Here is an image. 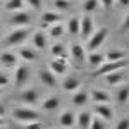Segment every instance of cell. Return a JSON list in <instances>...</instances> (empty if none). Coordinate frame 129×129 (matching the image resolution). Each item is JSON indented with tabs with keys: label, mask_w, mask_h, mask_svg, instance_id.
Here are the masks:
<instances>
[{
	"label": "cell",
	"mask_w": 129,
	"mask_h": 129,
	"mask_svg": "<svg viewBox=\"0 0 129 129\" xmlns=\"http://www.w3.org/2000/svg\"><path fill=\"white\" fill-rule=\"evenodd\" d=\"M127 64H129V60H127V59H124V60H115V62L105 60V62L100 66L98 69L93 71V76H95V78H103L105 74H110V72H115V71L124 69Z\"/></svg>",
	"instance_id": "cell-1"
},
{
	"label": "cell",
	"mask_w": 129,
	"mask_h": 129,
	"mask_svg": "<svg viewBox=\"0 0 129 129\" xmlns=\"http://www.w3.org/2000/svg\"><path fill=\"white\" fill-rule=\"evenodd\" d=\"M12 117L19 122H35V120H40V114L36 110H33L31 107H17V109L12 110Z\"/></svg>",
	"instance_id": "cell-2"
},
{
	"label": "cell",
	"mask_w": 129,
	"mask_h": 129,
	"mask_svg": "<svg viewBox=\"0 0 129 129\" xmlns=\"http://www.w3.org/2000/svg\"><path fill=\"white\" fill-rule=\"evenodd\" d=\"M109 36V29L107 28H98L96 31H93V35L88 38V43H86V50L88 52H96L100 45H103V41L107 40Z\"/></svg>",
	"instance_id": "cell-3"
},
{
	"label": "cell",
	"mask_w": 129,
	"mask_h": 129,
	"mask_svg": "<svg viewBox=\"0 0 129 129\" xmlns=\"http://www.w3.org/2000/svg\"><path fill=\"white\" fill-rule=\"evenodd\" d=\"M31 29L29 28H17L10 33L9 36L5 38V47H14V45H21L22 41L28 40Z\"/></svg>",
	"instance_id": "cell-4"
},
{
	"label": "cell",
	"mask_w": 129,
	"mask_h": 129,
	"mask_svg": "<svg viewBox=\"0 0 129 129\" xmlns=\"http://www.w3.org/2000/svg\"><path fill=\"white\" fill-rule=\"evenodd\" d=\"M48 69L55 74V76H64L66 71H67V59H62V57H53L48 64Z\"/></svg>",
	"instance_id": "cell-5"
},
{
	"label": "cell",
	"mask_w": 129,
	"mask_h": 129,
	"mask_svg": "<svg viewBox=\"0 0 129 129\" xmlns=\"http://www.w3.org/2000/svg\"><path fill=\"white\" fill-rule=\"evenodd\" d=\"M86 50H84V47L81 45V43H74L72 47H71V57H72V60L76 62V66H83L84 64V60H86Z\"/></svg>",
	"instance_id": "cell-6"
},
{
	"label": "cell",
	"mask_w": 129,
	"mask_h": 129,
	"mask_svg": "<svg viewBox=\"0 0 129 129\" xmlns=\"http://www.w3.org/2000/svg\"><path fill=\"white\" fill-rule=\"evenodd\" d=\"M31 22V14L26 10H17L10 16V24L12 26H28Z\"/></svg>",
	"instance_id": "cell-7"
},
{
	"label": "cell",
	"mask_w": 129,
	"mask_h": 129,
	"mask_svg": "<svg viewBox=\"0 0 129 129\" xmlns=\"http://www.w3.org/2000/svg\"><path fill=\"white\" fill-rule=\"evenodd\" d=\"M17 60H19V55L14 52H2L0 53V64L5 69H14L17 66Z\"/></svg>",
	"instance_id": "cell-8"
},
{
	"label": "cell",
	"mask_w": 129,
	"mask_h": 129,
	"mask_svg": "<svg viewBox=\"0 0 129 129\" xmlns=\"http://www.w3.org/2000/svg\"><path fill=\"white\" fill-rule=\"evenodd\" d=\"M93 31H95V26H93V19H91V16H83V17H81L79 35L84 38V40H88L89 36L93 35Z\"/></svg>",
	"instance_id": "cell-9"
},
{
	"label": "cell",
	"mask_w": 129,
	"mask_h": 129,
	"mask_svg": "<svg viewBox=\"0 0 129 129\" xmlns=\"http://www.w3.org/2000/svg\"><path fill=\"white\" fill-rule=\"evenodd\" d=\"M60 19H62V16H60L59 12L47 10V12L41 14V26H43V28H50V26H53V24L60 22Z\"/></svg>",
	"instance_id": "cell-10"
},
{
	"label": "cell",
	"mask_w": 129,
	"mask_h": 129,
	"mask_svg": "<svg viewBox=\"0 0 129 129\" xmlns=\"http://www.w3.org/2000/svg\"><path fill=\"white\" fill-rule=\"evenodd\" d=\"M95 112H96V115L102 117L103 120H112L114 119V110L110 107L109 103H95Z\"/></svg>",
	"instance_id": "cell-11"
},
{
	"label": "cell",
	"mask_w": 129,
	"mask_h": 129,
	"mask_svg": "<svg viewBox=\"0 0 129 129\" xmlns=\"http://www.w3.org/2000/svg\"><path fill=\"white\" fill-rule=\"evenodd\" d=\"M86 60H88V66L95 71L105 62V53H100V52H88Z\"/></svg>",
	"instance_id": "cell-12"
},
{
	"label": "cell",
	"mask_w": 129,
	"mask_h": 129,
	"mask_svg": "<svg viewBox=\"0 0 129 129\" xmlns=\"http://www.w3.org/2000/svg\"><path fill=\"white\" fill-rule=\"evenodd\" d=\"M29 76H31L29 69H28L26 66H19V67L16 69V86H17V88L24 86V84L29 81Z\"/></svg>",
	"instance_id": "cell-13"
},
{
	"label": "cell",
	"mask_w": 129,
	"mask_h": 129,
	"mask_svg": "<svg viewBox=\"0 0 129 129\" xmlns=\"http://www.w3.org/2000/svg\"><path fill=\"white\" fill-rule=\"evenodd\" d=\"M89 100H91L93 103H110L112 95L107 93V91H103V89H93V91L89 93Z\"/></svg>",
	"instance_id": "cell-14"
},
{
	"label": "cell",
	"mask_w": 129,
	"mask_h": 129,
	"mask_svg": "<svg viewBox=\"0 0 129 129\" xmlns=\"http://www.w3.org/2000/svg\"><path fill=\"white\" fill-rule=\"evenodd\" d=\"M40 81L45 84V86H48V88H55V86H57V76H55L50 69L40 71Z\"/></svg>",
	"instance_id": "cell-15"
},
{
	"label": "cell",
	"mask_w": 129,
	"mask_h": 129,
	"mask_svg": "<svg viewBox=\"0 0 129 129\" xmlns=\"http://www.w3.org/2000/svg\"><path fill=\"white\" fill-rule=\"evenodd\" d=\"M59 124L62 127L69 129L72 127L74 124H76V114L72 112V110H66V112H62V115L59 117Z\"/></svg>",
	"instance_id": "cell-16"
},
{
	"label": "cell",
	"mask_w": 129,
	"mask_h": 129,
	"mask_svg": "<svg viewBox=\"0 0 129 129\" xmlns=\"http://www.w3.org/2000/svg\"><path fill=\"white\" fill-rule=\"evenodd\" d=\"M91 120H93V115H91V112H89V110H83L79 115L76 117V124H78L81 129H89V124H91Z\"/></svg>",
	"instance_id": "cell-17"
},
{
	"label": "cell",
	"mask_w": 129,
	"mask_h": 129,
	"mask_svg": "<svg viewBox=\"0 0 129 129\" xmlns=\"http://www.w3.org/2000/svg\"><path fill=\"white\" fill-rule=\"evenodd\" d=\"M21 102L26 105V107H33L36 102H38V91L36 89H28L21 95Z\"/></svg>",
	"instance_id": "cell-18"
},
{
	"label": "cell",
	"mask_w": 129,
	"mask_h": 129,
	"mask_svg": "<svg viewBox=\"0 0 129 129\" xmlns=\"http://www.w3.org/2000/svg\"><path fill=\"white\" fill-rule=\"evenodd\" d=\"M79 86H81V81L78 78H66L62 83V89L66 93H74V91L79 89Z\"/></svg>",
	"instance_id": "cell-19"
},
{
	"label": "cell",
	"mask_w": 129,
	"mask_h": 129,
	"mask_svg": "<svg viewBox=\"0 0 129 129\" xmlns=\"http://www.w3.org/2000/svg\"><path fill=\"white\" fill-rule=\"evenodd\" d=\"M103 79H105V83H107V84H110V86H117L119 83H122V81H124V72H122V71L110 72V74H105V76H103Z\"/></svg>",
	"instance_id": "cell-20"
},
{
	"label": "cell",
	"mask_w": 129,
	"mask_h": 129,
	"mask_svg": "<svg viewBox=\"0 0 129 129\" xmlns=\"http://www.w3.org/2000/svg\"><path fill=\"white\" fill-rule=\"evenodd\" d=\"M127 52H124V50H110L105 53V60H110V62H115V60H124L127 59Z\"/></svg>",
	"instance_id": "cell-21"
},
{
	"label": "cell",
	"mask_w": 129,
	"mask_h": 129,
	"mask_svg": "<svg viewBox=\"0 0 129 129\" xmlns=\"http://www.w3.org/2000/svg\"><path fill=\"white\" fill-rule=\"evenodd\" d=\"M88 100H89V93H86V91H76L74 96H72V103L76 107H83V105L88 103Z\"/></svg>",
	"instance_id": "cell-22"
},
{
	"label": "cell",
	"mask_w": 129,
	"mask_h": 129,
	"mask_svg": "<svg viewBox=\"0 0 129 129\" xmlns=\"http://www.w3.org/2000/svg\"><path fill=\"white\" fill-rule=\"evenodd\" d=\"M33 45H35L36 48H40V50L47 47V36H45L43 31H36V33H33Z\"/></svg>",
	"instance_id": "cell-23"
},
{
	"label": "cell",
	"mask_w": 129,
	"mask_h": 129,
	"mask_svg": "<svg viewBox=\"0 0 129 129\" xmlns=\"http://www.w3.org/2000/svg\"><path fill=\"white\" fill-rule=\"evenodd\" d=\"M41 107H43V110H47V112L57 110L60 107V100L57 98V96H50V98H47L43 103H41Z\"/></svg>",
	"instance_id": "cell-24"
},
{
	"label": "cell",
	"mask_w": 129,
	"mask_h": 129,
	"mask_svg": "<svg viewBox=\"0 0 129 129\" xmlns=\"http://www.w3.org/2000/svg\"><path fill=\"white\" fill-rule=\"evenodd\" d=\"M50 52H52V55H53V57H62V59H69V55H67V50H66V47H64L62 43H55V45H52Z\"/></svg>",
	"instance_id": "cell-25"
},
{
	"label": "cell",
	"mask_w": 129,
	"mask_h": 129,
	"mask_svg": "<svg viewBox=\"0 0 129 129\" xmlns=\"http://www.w3.org/2000/svg\"><path fill=\"white\" fill-rule=\"evenodd\" d=\"M79 29H81V19L79 17H71L69 22H67V31L71 35H79Z\"/></svg>",
	"instance_id": "cell-26"
},
{
	"label": "cell",
	"mask_w": 129,
	"mask_h": 129,
	"mask_svg": "<svg viewBox=\"0 0 129 129\" xmlns=\"http://www.w3.org/2000/svg\"><path fill=\"white\" fill-rule=\"evenodd\" d=\"M115 96H117V102H119L120 105L127 103V102H129V84H124V86H120Z\"/></svg>",
	"instance_id": "cell-27"
},
{
	"label": "cell",
	"mask_w": 129,
	"mask_h": 129,
	"mask_svg": "<svg viewBox=\"0 0 129 129\" xmlns=\"http://www.w3.org/2000/svg\"><path fill=\"white\" fill-rule=\"evenodd\" d=\"M50 36L55 40V38H60L64 33H66V26H62L60 22H57V24H53V26H50Z\"/></svg>",
	"instance_id": "cell-28"
},
{
	"label": "cell",
	"mask_w": 129,
	"mask_h": 129,
	"mask_svg": "<svg viewBox=\"0 0 129 129\" xmlns=\"http://www.w3.org/2000/svg\"><path fill=\"white\" fill-rule=\"evenodd\" d=\"M17 55H19L22 60H26V62H33V60H36V53L29 48H21L17 52Z\"/></svg>",
	"instance_id": "cell-29"
},
{
	"label": "cell",
	"mask_w": 129,
	"mask_h": 129,
	"mask_svg": "<svg viewBox=\"0 0 129 129\" xmlns=\"http://www.w3.org/2000/svg\"><path fill=\"white\" fill-rule=\"evenodd\" d=\"M5 7H7V10H10V12L22 10L24 9V0H9V2L5 4Z\"/></svg>",
	"instance_id": "cell-30"
},
{
	"label": "cell",
	"mask_w": 129,
	"mask_h": 129,
	"mask_svg": "<svg viewBox=\"0 0 129 129\" xmlns=\"http://www.w3.org/2000/svg\"><path fill=\"white\" fill-rule=\"evenodd\" d=\"M98 4H100V0H84L83 2V10L84 12H95V10L98 9Z\"/></svg>",
	"instance_id": "cell-31"
},
{
	"label": "cell",
	"mask_w": 129,
	"mask_h": 129,
	"mask_svg": "<svg viewBox=\"0 0 129 129\" xmlns=\"http://www.w3.org/2000/svg\"><path fill=\"white\" fill-rule=\"evenodd\" d=\"M107 127V124H105V120L102 119V117H93V120H91V124H89V129H105Z\"/></svg>",
	"instance_id": "cell-32"
},
{
	"label": "cell",
	"mask_w": 129,
	"mask_h": 129,
	"mask_svg": "<svg viewBox=\"0 0 129 129\" xmlns=\"http://www.w3.org/2000/svg\"><path fill=\"white\" fill-rule=\"evenodd\" d=\"M53 5H55L57 12H59V10H67L71 7V0H55Z\"/></svg>",
	"instance_id": "cell-33"
},
{
	"label": "cell",
	"mask_w": 129,
	"mask_h": 129,
	"mask_svg": "<svg viewBox=\"0 0 129 129\" xmlns=\"http://www.w3.org/2000/svg\"><path fill=\"white\" fill-rule=\"evenodd\" d=\"M24 129H43V124H41L40 120H35V122H28Z\"/></svg>",
	"instance_id": "cell-34"
},
{
	"label": "cell",
	"mask_w": 129,
	"mask_h": 129,
	"mask_svg": "<svg viewBox=\"0 0 129 129\" xmlns=\"http://www.w3.org/2000/svg\"><path fill=\"white\" fill-rule=\"evenodd\" d=\"M28 4H29L31 9L40 10V9H41V5H43V0H28Z\"/></svg>",
	"instance_id": "cell-35"
},
{
	"label": "cell",
	"mask_w": 129,
	"mask_h": 129,
	"mask_svg": "<svg viewBox=\"0 0 129 129\" xmlns=\"http://www.w3.org/2000/svg\"><path fill=\"white\" fill-rule=\"evenodd\" d=\"M115 129H129V119H120L115 124Z\"/></svg>",
	"instance_id": "cell-36"
},
{
	"label": "cell",
	"mask_w": 129,
	"mask_h": 129,
	"mask_svg": "<svg viewBox=\"0 0 129 129\" xmlns=\"http://www.w3.org/2000/svg\"><path fill=\"white\" fill-rule=\"evenodd\" d=\"M102 2V5H103V9L105 10H109L114 7V4H115V0H100Z\"/></svg>",
	"instance_id": "cell-37"
},
{
	"label": "cell",
	"mask_w": 129,
	"mask_h": 129,
	"mask_svg": "<svg viewBox=\"0 0 129 129\" xmlns=\"http://www.w3.org/2000/svg\"><path fill=\"white\" fill-rule=\"evenodd\" d=\"M9 84V78H7V74H2L0 72V88H5Z\"/></svg>",
	"instance_id": "cell-38"
},
{
	"label": "cell",
	"mask_w": 129,
	"mask_h": 129,
	"mask_svg": "<svg viewBox=\"0 0 129 129\" xmlns=\"http://www.w3.org/2000/svg\"><path fill=\"white\" fill-rule=\"evenodd\" d=\"M120 28H122V31H129V12L126 14V17H124V21H122Z\"/></svg>",
	"instance_id": "cell-39"
},
{
	"label": "cell",
	"mask_w": 129,
	"mask_h": 129,
	"mask_svg": "<svg viewBox=\"0 0 129 129\" xmlns=\"http://www.w3.org/2000/svg\"><path fill=\"white\" fill-rule=\"evenodd\" d=\"M119 2V5H122V7H129V0H117Z\"/></svg>",
	"instance_id": "cell-40"
},
{
	"label": "cell",
	"mask_w": 129,
	"mask_h": 129,
	"mask_svg": "<svg viewBox=\"0 0 129 129\" xmlns=\"http://www.w3.org/2000/svg\"><path fill=\"white\" fill-rule=\"evenodd\" d=\"M4 115H5V109H4V105H0V117L4 119Z\"/></svg>",
	"instance_id": "cell-41"
},
{
	"label": "cell",
	"mask_w": 129,
	"mask_h": 129,
	"mask_svg": "<svg viewBox=\"0 0 129 129\" xmlns=\"http://www.w3.org/2000/svg\"><path fill=\"white\" fill-rule=\"evenodd\" d=\"M0 126H4V119L2 117H0Z\"/></svg>",
	"instance_id": "cell-42"
},
{
	"label": "cell",
	"mask_w": 129,
	"mask_h": 129,
	"mask_svg": "<svg viewBox=\"0 0 129 129\" xmlns=\"http://www.w3.org/2000/svg\"><path fill=\"white\" fill-rule=\"evenodd\" d=\"M2 91H4V88H0V96H2Z\"/></svg>",
	"instance_id": "cell-43"
},
{
	"label": "cell",
	"mask_w": 129,
	"mask_h": 129,
	"mask_svg": "<svg viewBox=\"0 0 129 129\" xmlns=\"http://www.w3.org/2000/svg\"><path fill=\"white\" fill-rule=\"evenodd\" d=\"M0 129H4V126H0Z\"/></svg>",
	"instance_id": "cell-44"
}]
</instances>
